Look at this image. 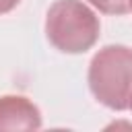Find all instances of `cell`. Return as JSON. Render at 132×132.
Returning <instances> with one entry per match:
<instances>
[{"label": "cell", "mask_w": 132, "mask_h": 132, "mask_svg": "<svg viewBox=\"0 0 132 132\" xmlns=\"http://www.w3.org/2000/svg\"><path fill=\"white\" fill-rule=\"evenodd\" d=\"M87 80L93 97L101 105L113 111L128 109L132 97V47H101L89 64Z\"/></svg>", "instance_id": "1"}, {"label": "cell", "mask_w": 132, "mask_h": 132, "mask_svg": "<svg viewBox=\"0 0 132 132\" xmlns=\"http://www.w3.org/2000/svg\"><path fill=\"white\" fill-rule=\"evenodd\" d=\"M19 2H21V0H0V14H6V12H10L12 8H16Z\"/></svg>", "instance_id": "5"}, {"label": "cell", "mask_w": 132, "mask_h": 132, "mask_svg": "<svg viewBox=\"0 0 132 132\" xmlns=\"http://www.w3.org/2000/svg\"><path fill=\"white\" fill-rule=\"evenodd\" d=\"M41 113L33 101L23 95L0 97V130H37Z\"/></svg>", "instance_id": "3"}, {"label": "cell", "mask_w": 132, "mask_h": 132, "mask_svg": "<svg viewBox=\"0 0 132 132\" xmlns=\"http://www.w3.org/2000/svg\"><path fill=\"white\" fill-rule=\"evenodd\" d=\"M128 109H132V97H130V107H128Z\"/></svg>", "instance_id": "6"}, {"label": "cell", "mask_w": 132, "mask_h": 132, "mask_svg": "<svg viewBox=\"0 0 132 132\" xmlns=\"http://www.w3.org/2000/svg\"><path fill=\"white\" fill-rule=\"evenodd\" d=\"M99 19L80 0H58L45 14V37L64 54H82L99 39Z\"/></svg>", "instance_id": "2"}, {"label": "cell", "mask_w": 132, "mask_h": 132, "mask_svg": "<svg viewBox=\"0 0 132 132\" xmlns=\"http://www.w3.org/2000/svg\"><path fill=\"white\" fill-rule=\"evenodd\" d=\"M103 14H126L132 10V0H87Z\"/></svg>", "instance_id": "4"}]
</instances>
